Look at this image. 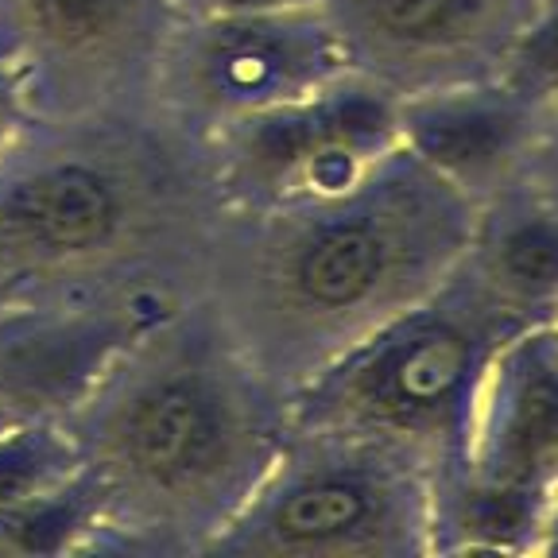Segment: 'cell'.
Segmentation results:
<instances>
[{
  "mask_svg": "<svg viewBox=\"0 0 558 558\" xmlns=\"http://www.w3.org/2000/svg\"><path fill=\"white\" fill-rule=\"evenodd\" d=\"M105 505V555L206 558L291 435V396L198 295L113 353L66 411Z\"/></svg>",
  "mask_w": 558,
  "mask_h": 558,
  "instance_id": "1",
  "label": "cell"
},
{
  "mask_svg": "<svg viewBox=\"0 0 558 558\" xmlns=\"http://www.w3.org/2000/svg\"><path fill=\"white\" fill-rule=\"evenodd\" d=\"M221 194L156 109L39 121L0 163V314L198 291Z\"/></svg>",
  "mask_w": 558,
  "mask_h": 558,
  "instance_id": "2",
  "label": "cell"
},
{
  "mask_svg": "<svg viewBox=\"0 0 558 558\" xmlns=\"http://www.w3.org/2000/svg\"><path fill=\"white\" fill-rule=\"evenodd\" d=\"M473 206L396 148L330 202L226 209L194 295L264 376L295 396L345 349L442 283L465 253Z\"/></svg>",
  "mask_w": 558,
  "mask_h": 558,
  "instance_id": "3",
  "label": "cell"
},
{
  "mask_svg": "<svg viewBox=\"0 0 558 558\" xmlns=\"http://www.w3.org/2000/svg\"><path fill=\"white\" fill-rule=\"evenodd\" d=\"M520 326L477 291L462 264L291 396V423L368 438L430 481L465 462L493 357Z\"/></svg>",
  "mask_w": 558,
  "mask_h": 558,
  "instance_id": "4",
  "label": "cell"
},
{
  "mask_svg": "<svg viewBox=\"0 0 558 558\" xmlns=\"http://www.w3.org/2000/svg\"><path fill=\"white\" fill-rule=\"evenodd\" d=\"M435 481L403 453L295 427L206 558H427Z\"/></svg>",
  "mask_w": 558,
  "mask_h": 558,
  "instance_id": "5",
  "label": "cell"
},
{
  "mask_svg": "<svg viewBox=\"0 0 558 558\" xmlns=\"http://www.w3.org/2000/svg\"><path fill=\"white\" fill-rule=\"evenodd\" d=\"M400 148V97L345 70L330 86L206 136L226 209L268 214L330 202Z\"/></svg>",
  "mask_w": 558,
  "mask_h": 558,
  "instance_id": "6",
  "label": "cell"
},
{
  "mask_svg": "<svg viewBox=\"0 0 558 558\" xmlns=\"http://www.w3.org/2000/svg\"><path fill=\"white\" fill-rule=\"evenodd\" d=\"M345 70L323 4L264 16L174 20L156 62L151 109L206 140L330 86Z\"/></svg>",
  "mask_w": 558,
  "mask_h": 558,
  "instance_id": "7",
  "label": "cell"
},
{
  "mask_svg": "<svg viewBox=\"0 0 558 558\" xmlns=\"http://www.w3.org/2000/svg\"><path fill=\"white\" fill-rule=\"evenodd\" d=\"M171 0H0V59L39 121L144 113Z\"/></svg>",
  "mask_w": 558,
  "mask_h": 558,
  "instance_id": "8",
  "label": "cell"
},
{
  "mask_svg": "<svg viewBox=\"0 0 558 558\" xmlns=\"http://www.w3.org/2000/svg\"><path fill=\"white\" fill-rule=\"evenodd\" d=\"M547 0H323L349 70L396 97L497 78Z\"/></svg>",
  "mask_w": 558,
  "mask_h": 558,
  "instance_id": "9",
  "label": "cell"
},
{
  "mask_svg": "<svg viewBox=\"0 0 558 558\" xmlns=\"http://www.w3.org/2000/svg\"><path fill=\"white\" fill-rule=\"evenodd\" d=\"M547 105L505 78L400 97V148L462 194L473 209L523 179Z\"/></svg>",
  "mask_w": 558,
  "mask_h": 558,
  "instance_id": "10",
  "label": "cell"
},
{
  "mask_svg": "<svg viewBox=\"0 0 558 558\" xmlns=\"http://www.w3.org/2000/svg\"><path fill=\"white\" fill-rule=\"evenodd\" d=\"M462 470L550 497L558 485V323L527 326L500 345L481 384Z\"/></svg>",
  "mask_w": 558,
  "mask_h": 558,
  "instance_id": "11",
  "label": "cell"
},
{
  "mask_svg": "<svg viewBox=\"0 0 558 558\" xmlns=\"http://www.w3.org/2000/svg\"><path fill=\"white\" fill-rule=\"evenodd\" d=\"M462 271L520 330L558 318V206L515 179L473 209Z\"/></svg>",
  "mask_w": 558,
  "mask_h": 558,
  "instance_id": "12",
  "label": "cell"
},
{
  "mask_svg": "<svg viewBox=\"0 0 558 558\" xmlns=\"http://www.w3.org/2000/svg\"><path fill=\"white\" fill-rule=\"evenodd\" d=\"M547 497L493 485L462 465L435 481L430 555H535Z\"/></svg>",
  "mask_w": 558,
  "mask_h": 558,
  "instance_id": "13",
  "label": "cell"
},
{
  "mask_svg": "<svg viewBox=\"0 0 558 558\" xmlns=\"http://www.w3.org/2000/svg\"><path fill=\"white\" fill-rule=\"evenodd\" d=\"M105 505L86 465L74 481L0 512V558L105 555Z\"/></svg>",
  "mask_w": 558,
  "mask_h": 558,
  "instance_id": "14",
  "label": "cell"
},
{
  "mask_svg": "<svg viewBox=\"0 0 558 558\" xmlns=\"http://www.w3.org/2000/svg\"><path fill=\"white\" fill-rule=\"evenodd\" d=\"M82 473V450L66 418L0 423V512L66 485Z\"/></svg>",
  "mask_w": 558,
  "mask_h": 558,
  "instance_id": "15",
  "label": "cell"
},
{
  "mask_svg": "<svg viewBox=\"0 0 558 558\" xmlns=\"http://www.w3.org/2000/svg\"><path fill=\"white\" fill-rule=\"evenodd\" d=\"M497 78H505L508 86H515L547 109L558 101V0L543 4V12L520 35V44L512 47Z\"/></svg>",
  "mask_w": 558,
  "mask_h": 558,
  "instance_id": "16",
  "label": "cell"
},
{
  "mask_svg": "<svg viewBox=\"0 0 558 558\" xmlns=\"http://www.w3.org/2000/svg\"><path fill=\"white\" fill-rule=\"evenodd\" d=\"M35 124L32 97H27L24 82L16 78V70L0 59V163L12 148L20 144L27 129Z\"/></svg>",
  "mask_w": 558,
  "mask_h": 558,
  "instance_id": "17",
  "label": "cell"
},
{
  "mask_svg": "<svg viewBox=\"0 0 558 558\" xmlns=\"http://www.w3.org/2000/svg\"><path fill=\"white\" fill-rule=\"evenodd\" d=\"M323 0H171L174 20H221V16H264V12L314 9Z\"/></svg>",
  "mask_w": 558,
  "mask_h": 558,
  "instance_id": "18",
  "label": "cell"
},
{
  "mask_svg": "<svg viewBox=\"0 0 558 558\" xmlns=\"http://www.w3.org/2000/svg\"><path fill=\"white\" fill-rule=\"evenodd\" d=\"M523 183L532 186V191H539L543 198L558 206V101L547 109V124H543L539 144H535L532 159H527Z\"/></svg>",
  "mask_w": 558,
  "mask_h": 558,
  "instance_id": "19",
  "label": "cell"
},
{
  "mask_svg": "<svg viewBox=\"0 0 558 558\" xmlns=\"http://www.w3.org/2000/svg\"><path fill=\"white\" fill-rule=\"evenodd\" d=\"M543 558H558V485L550 488L547 508H543V532H539V550Z\"/></svg>",
  "mask_w": 558,
  "mask_h": 558,
  "instance_id": "20",
  "label": "cell"
},
{
  "mask_svg": "<svg viewBox=\"0 0 558 558\" xmlns=\"http://www.w3.org/2000/svg\"><path fill=\"white\" fill-rule=\"evenodd\" d=\"M555 323H558V318H555Z\"/></svg>",
  "mask_w": 558,
  "mask_h": 558,
  "instance_id": "21",
  "label": "cell"
}]
</instances>
